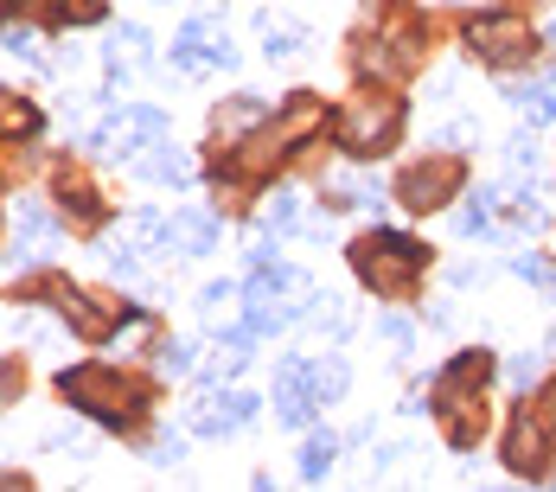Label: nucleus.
<instances>
[{"mask_svg":"<svg viewBox=\"0 0 556 492\" xmlns=\"http://www.w3.org/2000/svg\"><path fill=\"white\" fill-rule=\"evenodd\" d=\"M294 212H301V199H294V186H276V192H269V205H263V224H294Z\"/></svg>","mask_w":556,"mask_h":492,"instance_id":"obj_19","label":"nucleus"},{"mask_svg":"<svg viewBox=\"0 0 556 492\" xmlns=\"http://www.w3.org/2000/svg\"><path fill=\"white\" fill-rule=\"evenodd\" d=\"M161 371L186 378V371H192V345H161Z\"/></svg>","mask_w":556,"mask_h":492,"instance_id":"obj_23","label":"nucleus"},{"mask_svg":"<svg viewBox=\"0 0 556 492\" xmlns=\"http://www.w3.org/2000/svg\"><path fill=\"white\" fill-rule=\"evenodd\" d=\"M505 461H511V474H544V422H531V416H511V436H505Z\"/></svg>","mask_w":556,"mask_h":492,"instance_id":"obj_9","label":"nucleus"},{"mask_svg":"<svg viewBox=\"0 0 556 492\" xmlns=\"http://www.w3.org/2000/svg\"><path fill=\"white\" fill-rule=\"evenodd\" d=\"M0 46H7L13 58H39V52H33V33H26V26H0Z\"/></svg>","mask_w":556,"mask_h":492,"instance_id":"obj_22","label":"nucleus"},{"mask_svg":"<svg viewBox=\"0 0 556 492\" xmlns=\"http://www.w3.org/2000/svg\"><path fill=\"white\" fill-rule=\"evenodd\" d=\"M161 135H167V115H161V110H122V115H110V122L97 128V148L135 161V154H141V148H154Z\"/></svg>","mask_w":556,"mask_h":492,"instance_id":"obj_6","label":"nucleus"},{"mask_svg":"<svg viewBox=\"0 0 556 492\" xmlns=\"http://www.w3.org/2000/svg\"><path fill=\"white\" fill-rule=\"evenodd\" d=\"M135 166H141L148 179H173V186H179V179H192V161H186L179 148H167V135L154 141V154H135Z\"/></svg>","mask_w":556,"mask_h":492,"instance_id":"obj_12","label":"nucleus"},{"mask_svg":"<svg viewBox=\"0 0 556 492\" xmlns=\"http://www.w3.org/2000/svg\"><path fill=\"white\" fill-rule=\"evenodd\" d=\"M333 454H339L333 436H307V447H301V480H320L333 467Z\"/></svg>","mask_w":556,"mask_h":492,"instance_id":"obj_17","label":"nucleus"},{"mask_svg":"<svg viewBox=\"0 0 556 492\" xmlns=\"http://www.w3.org/2000/svg\"><path fill=\"white\" fill-rule=\"evenodd\" d=\"M551 46H556V26H551Z\"/></svg>","mask_w":556,"mask_h":492,"instance_id":"obj_28","label":"nucleus"},{"mask_svg":"<svg viewBox=\"0 0 556 492\" xmlns=\"http://www.w3.org/2000/svg\"><path fill=\"white\" fill-rule=\"evenodd\" d=\"M352 263H358V275H365L371 288L403 294V288L416 281V269H422V243L403 237V230H378V237H365V243L352 250Z\"/></svg>","mask_w":556,"mask_h":492,"instance_id":"obj_2","label":"nucleus"},{"mask_svg":"<svg viewBox=\"0 0 556 492\" xmlns=\"http://www.w3.org/2000/svg\"><path fill=\"white\" fill-rule=\"evenodd\" d=\"M384 339L390 345H409V320H384Z\"/></svg>","mask_w":556,"mask_h":492,"instance_id":"obj_26","label":"nucleus"},{"mask_svg":"<svg viewBox=\"0 0 556 492\" xmlns=\"http://www.w3.org/2000/svg\"><path fill=\"white\" fill-rule=\"evenodd\" d=\"M58 390H64L77 409H90L97 422H110V429H128V422L141 416V390H128L122 371H110V365H77V371L58 378Z\"/></svg>","mask_w":556,"mask_h":492,"instance_id":"obj_1","label":"nucleus"},{"mask_svg":"<svg viewBox=\"0 0 556 492\" xmlns=\"http://www.w3.org/2000/svg\"><path fill=\"white\" fill-rule=\"evenodd\" d=\"M173 237L186 256H212L218 250V218L212 212H173Z\"/></svg>","mask_w":556,"mask_h":492,"instance_id":"obj_10","label":"nucleus"},{"mask_svg":"<svg viewBox=\"0 0 556 492\" xmlns=\"http://www.w3.org/2000/svg\"><path fill=\"white\" fill-rule=\"evenodd\" d=\"M33 128H39V110L0 90V135H33Z\"/></svg>","mask_w":556,"mask_h":492,"instance_id":"obj_18","label":"nucleus"},{"mask_svg":"<svg viewBox=\"0 0 556 492\" xmlns=\"http://www.w3.org/2000/svg\"><path fill=\"white\" fill-rule=\"evenodd\" d=\"M345 383H352V371H345L339 358H314V365H307V396H314V403L345 396Z\"/></svg>","mask_w":556,"mask_h":492,"instance_id":"obj_13","label":"nucleus"},{"mask_svg":"<svg viewBox=\"0 0 556 492\" xmlns=\"http://www.w3.org/2000/svg\"><path fill=\"white\" fill-rule=\"evenodd\" d=\"M263 39H269V46H263L269 58H294L301 46H307V33H301V26H288V20H263Z\"/></svg>","mask_w":556,"mask_h":492,"instance_id":"obj_15","label":"nucleus"},{"mask_svg":"<svg viewBox=\"0 0 556 492\" xmlns=\"http://www.w3.org/2000/svg\"><path fill=\"white\" fill-rule=\"evenodd\" d=\"M58 199H64V218H77V224L103 218V205H97V192H90L84 179H71V173H64V186H58Z\"/></svg>","mask_w":556,"mask_h":492,"instance_id":"obj_14","label":"nucleus"},{"mask_svg":"<svg viewBox=\"0 0 556 492\" xmlns=\"http://www.w3.org/2000/svg\"><path fill=\"white\" fill-rule=\"evenodd\" d=\"M467 46L486 58V64H518V58H531V26L518 20V13H480L473 26H467Z\"/></svg>","mask_w":556,"mask_h":492,"instance_id":"obj_4","label":"nucleus"},{"mask_svg":"<svg viewBox=\"0 0 556 492\" xmlns=\"http://www.w3.org/2000/svg\"><path fill=\"white\" fill-rule=\"evenodd\" d=\"M250 416H256V396L230 390V396H205V403L192 409V429H199V436H224V429H243Z\"/></svg>","mask_w":556,"mask_h":492,"instance_id":"obj_8","label":"nucleus"},{"mask_svg":"<svg viewBox=\"0 0 556 492\" xmlns=\"http://www.w3.org/2000/svg\"><path fill=\"white\" fill-rule=\"evenodd\" d=\"M314 128H320V103H314V97H294V103L281 110V122L269 128V141L288 154V141H301V135H314Z\"/></svg>","mask_w":556,"mask_h":492,"instance_id":"obj_11","label":"nucleus"},{"mask_svg":"<svg viewBox=\"0 0 556 492\" xmlns=\"http://www.w3.org/2000/svg\"><path fill=\"white\" fill-rule=\"evenodd\" d=\"M511 269L525 275V281H538V288H551V281H556V269L544 263V256H511Z\"/></svg>","mask_w":556,"mask_h":492,"instance_id":"obj_20","label":"nucleus"},{"mask_svg":"<svg viewBox=\"0 0 556 492\" xmlns=\"http://www.w3.org/2000/svg\"><path fill=\"white\" fill-rule=\"evenodd\" d=\"M396 122H403V103H396V97H358V103L339 110L333 135L352 161H371V154H384V141L396 135Z\"/></svg>","mask_w":556,"mask_h":492,"instance_id":"obj_3","label":"nucleus"},{"mask_svg":"<svg viewBox=\"0 0 556 492\" xmlns=\"http://www.w3.org/2000/svg\"><path fill=\"white\" fill-rule=\"evenodd\" d=\"M256 115H263V103H237V110H230V115H218V135H224V141H230V135H237V128H250Z\"/></svg>","mask_w":556,"mask_h":492,"instance_id":"obj_21","label":"nucleus"},{"mask_svg":"<svg viewBox=\"0 0 556 492\" xmlns=\"http://www.w3.org/2000/svg\"><path fill=\"white\" fill-rule=\"evenodd\" d=\"M224 301H230V281H212V288H205V314H218Z\"/></svg>","mask_w":556,"mask_h":492,"instance_id":"obj_25","label":"nucleus"},{"mask_svg":"<svg viewBox=\"0 0 556 492\" xmlns=\"http://www.w3.org/2000/svg\"><path fill=\"white\" fill-rule=\"evenodd\" d=\"M511 161H518V166H538V135H511Z\"/></svg>","mask_w":556,"mask_h":492,"instance_id":"obj_24","label":"nucleus"},{"mask_svg":"<svg viewBox=\"0 0 556 492\" xmlns=\"http://www.w3.org/2000/svg\"><path fill=\"white\" fill-rule=\"evenodd\" d=\"M454 186H460V161L409 166V173H403V205H416V212H435Z\"/></svg>","mask_w":556,"mask_h":492,"instance_id":"obj_7","label":"nucleus"},{"mask_svg":"<svg viewBox=\"0 0 556 492\" xmlns=\"http://www.w3.org/2000/svg\"><path fill=\"white\" fill-rule=\"evenodd\" d=\"M173 64H186V71H205V64H218V71H230V64H237V52H230V39H224L218 20H212V13H199V20H186V26H179Z\"/></svg>","mask_w":556,"mask_h":492,"instance_id":"obj_5","label":"nucleus"},{"mask_svg":"<svg viewBox=\"0 0 556 492\" xmlns=\"http://www.w3.org/2000/svg\"><path fill=\"white\" fill-rule=\"evenodd\" d=\"M505 103H511V110H531L538 122H551V115H556V103L544 97V77H538V84H511V90H505Z\"/></svg>","mask_w":556,"mask_h":492,"instance_id":"obj_16","label":"nucleus"},{"mask_svg":"<svg viewBox=\"0 0 556 492\" xmlns=\"http://www.w3.org/2000/svg\"><path fill=\"white\" fill-rule=\"evenodd\" d=\"M544 429H556V390H551V403H544Z\"/></svg>","mask_w":556,"mask_h":492,"instance_id":"obj_27","label":"nucleus"}]
</instances>
